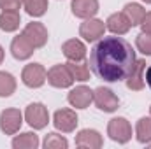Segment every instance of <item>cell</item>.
I'll return each mask as SVG.
<instances>
[{
  "label": "cell",
  "mask_w": 151,
  "mask_h": 149,
  "mask_svg": "<svg viewBox=\"0 0 151 149\" xmlns=\"http://www.w3.org/2000/svg\"><path fill=\"white\" fill-rule=\"evenodd\" d=\"M135 51L121 37H102L90 51V69L102 81L118 82L127 79L135 65Z\"/></svg>",
  "instance_id": "6da1fadb"
},
{
  "label": "cell",
  "mask_w": 151,
  "mask_h": 149,
  "mask_svg": "<svg viewBox=\"0 0 151 149\" xmlns=\"http://www.w3.org/2000/svg\"><path fill=\"white\" fill-rule=\"evenodd\" d=\"M107 135L118 144H127L132 139V126L125 117H113L107 125Z\"/></svg>",
  "instance_id": "7a4b0ae2"
},
{
  "label": "cell",
  "mask_w": 151,
  "mask_h": 149,
  "mask_svg": "<svg viewBox=\"0 0 151 149\" xmlns=\"http://www.w3.org/2000/svg\"><path fill=\"white\" fill-rule=\"evenodd\" d=\"M25 119H27V123L32 126V128H35V130H42L47 123H49V112L46 109V105L44 104H30L28 107H27V111H25Z\"/></svg>",
  "instance_id": "3957f363"
},
{
  "label": "cell",
  "mask_w": 151,
  "mask_h": 149,
  "mask_svg": "<svg viewBox=\"0 0 151 149\" xmlns=\"http://www.w3.org/2000/svg\"><path fill=\"white\" fill-rule=\"evenodd\" d=\"M21 79L28 88H40L47 81V70L40 63H28L21 72Z\"/></svg>",
  "instance_id": "277c9868"
},
{
  "label": "cell",
  "mask_w": 151,
  "mask_h": 149,
  "mask_svg": "<svg viewBox=\"0 0 151 149\" xmlns=\"http://www.w3.org/2000/svg\"><path fill=\"white\" fill-rule=\"evenodd\" d=\"M93 102L104 112H114L119 107V100L114 95V91H111L109 88H104V86H100L93 91Z\"/></svg>",
  "instance_id": "5b68a950"
},
{
  "label": "cell",
  "mask_w": 151,
  "mask_h": 149,
  "mask_svg": "<svg viewBox=\"0 0 151 149\" xmlns=\"http://www.w3.org/2000/svg\"><path fill=\"white\" fill-rule=\"evenodd\" d=\"M23 123V114L19 109H5L0 112V130L5 135H14Z\"/></svg>",
  "instance_id": "8992f818"
},
{
  "label": "cell",
  "mask_w": 151,
  "mask_h": 149,
  "mask_svg": "<svg viewBox=\"0 0 151 149\" xmlns=\"http://www.w3.org/2000/svg\"><path fill=\"white\" fill-rule=\"evenodd\" d=\"M47 82L55 88H69L74 82V77L70 74L67 63L63 65H55L47 70Z\"/></svg>",
  "instance_id": "52a82bcc"
},
{
  "label": "cell",
  "mask_w": 151,
  "mask_h": 149,
  "mask_svg": "<svg viewBox=\"0 0 151 149\" xmlns=\"http://www.w3.org/2000/svg\"><path fill=\"white\" fill-rule=\"evenodd\" d=\"M104 32H106L104 21L95 19V18H88L79 27V35L84 39V40H88V42H95V40L102 39L104 37Z\"/></svg>",
  "instance_id": "ba28073f"
},
{
  "label": "cell",
  "mask_w": 151,
  "mask_h": 149,
  "mask_svg": "<svg viewBox=\"0 0 151 149\" xmlns=\"http://www.w3.org/2000/svg\"><path fill=\"white\" fill-rule=\"evenodd\" d=\"M21 34L30 40V44H32L35 49L46 46V42H47V30H46V27H44L42 23H37V21L28 23Z\"/></svg>",
  "instance_id": "9c48e42d"
},
{
  "label": "cell",
  "mask_w": 151,
  "mask_h": 149,
  "mask_svg": "<svg viewBox=\"0 0 151 149\" xmlns=\"http://www.w3.org/2000/svg\"><path fill=\"white\" fill-rule=\"evenodd\" d=\"M53 123H55L56 130L69 133V132H74L76 126H77V116L72 109H60V111L55 112Z\"/></svg>",
  "instance_id": "30bf717a"
},
{
  "label": "cell",
  "mask_w": 151,
  "mask_h": 149,
  "mask_svg": "<svg viewBox=\"0 0 151 149\" xmlns=\"http://www.w3.org/2000/svg\"><path fill=\"white\" fill-rule=\"evenodd\" d=\"M67 100L76 109H86L93 102V91L90 88H86V86H77V88L69 91Z\"/></svg>",
  "instance_id": "8fae6325"
},
{
  "label": "cell",
  "mask_w": 151,
  "mask_h": 149,
  "mask_svg": "<svg viewBox=\"0 0 151 149\" xmlns=\"http://www.w3.org/2000/svg\"><path fill=\"white\" fill-rule=\"evenodd\" d=\"M104 144L102 140V135L97 132V130H90V128H84L77 133L76 137V146L77 148H86V149H100Z\"/></svg>",
  "instance_id": "7c38bea8"
},
{
  "label": "cell",
  "mask_w": 151,
  "mask_h": 149,
  "mask_svg": "<svg viewBox=\"0 0 151 149\" xmlns=\"http://www.w3.org/2000/svg\"><path fill=\"white\" fill-rule=\"evenodd\" d=\"M34 51H35V47L30 44V40L25 37L23 34L14 37L12 42H11V53H12V56L16 60H28L34 54Z\"/></svg>",
  "instance_id": "4fadbf2b"
},
{
  "label": "cell",
  "mask_w": 151,
  "mask_h": 149,
  "mask_svg": "<svg viewBox=\"0 0 151 149\" xmlns=\"http://www.w3.org/2000/svg\"><path fill=\"white\" fill-rule=\"evenodd\" d=\"M144 70H146V62L144 60H135V65L132 69L130 75L127 77V88L132 91H141L144 88Z\"/></svg>",
  "instance_id": "5bb4252c"
},
{
  "label": "cell",
  "mask_w": 151,
  "mask_h": 149,
  "mask_svg": "<svg viewBox=\"0 0 151 149\" xmlns=\"http://www.w3.org/2000/svg\"><path fill=\"white\" fill-rule=\"evenodd\" d=\"M72 12L76 18L88 19L93 18L99 11V0H72Z\"/></svg>",
  "instance_id": "9a60e30c"
},
{
  "label": "cell",
  "mask_w": 151,
  "mask_h": 149,
  "mask_svg": "<svg viewBox=\"0 0 151 149\" xmlns=\"http://www.w3.org/2000/svg\"><path fill=\"white\" fill-rule=\"evenodd\" d=\"M106 28H107L109 32H113L114 35H123V34H127V32L132 28V25H130L128 18H127L123 12H114V14H111V16L107 18Z\"/></svg>",
  "instance_id": "2e32d148"
},
{
  "label": "cell",
  "mask_w": 151,
  "mask_h": 149,
  "mask_svg": "<svg viewBox=\"0 0 151 149\" xmlns=\"http://www.w3.org/2000/svg\"><path fill=\"white\" fill-rule=\"evenodd\" d=\"M62 51H63L65 58L70 60V62H83L84 56H86V47H84V44H83L81 40H77V39H70V40L63 42Z\"/></svg>",
  "instance_id": "e0dca14e"
},
{
  "label": "cell",
  "mask_w": 151,
  "mask_h": 149,
  "mask_svg": "<svg viewBox=\"0 0 151 149\" xmlns=\"http://www.w3.org/2000/svg\"><path fill=\"white\" fill-rule=\"evenodd\" d=\"M21 18L18 11H2L0 14V28L4 32H14L19 28Z\"/></svg>",
  "instance_id": "ac0fdd59"
},
{
  "label": "cell",
  "mask_w": 151,
  "mask_h": 149,
  "mask_svg": "<svg viewBox=\"0 0 151 149\" xmlns=\"http://www.w3.org/2000/svg\"><path fill=\"white\" fill-rule=\"evenodd\" d=\"M123 14L128 18V21H130V25H132V27H137V25H141V21H142V18H144L146 11H144V7H142L141 4L130 2V4H127V5H125Z\"/></svg>",
  "instance_id": "d6986e66"
},
{
  "label": "cell",
  "mask_w": 151,
  "mask_h": 149,
  "mask_svg": "<svg viewBox=\"0 0 151 149\" xmlns=\"http://www.w3.org/2000/svg\"><path fill=\"white\" fill-rule=\"evenodd\" d=\"M12 148L14 149H35V148H39V137L35 133H32V132H25V133L14 137Z\"/></svg>",
  "instance_id": "ffe728a7"
},
{
  "label": "cell",
  "mask_w": 151,
  "mask_h": 149,
  "mask_svg": "<svg viewBox=\"0 0 151 149\" xmlns=\"http://www.w3.org/2000/svg\"><path fill=\"white\" fill-rule=\"evenodd\" d=\"M135 135L141 144L151 142V117H141L135 125Z\"/></svg>",
  "instance_id": "44dd1931"
},
{
  "label": "cell",
  "mask_w": 151,
  "mask_h": 149,
  "mask_svg": "<svg viewBox=\"0 0 151 149\" xmlns=\"http://www.w3.org/2000/svg\"><path fill=\"white\" fill-rule=\"evenodd\" d=\"M67 67L74 77V81H88L90 79V67L84 62H70L69 60Z\"/></svg>",
  "instance_id": "7402d4cb"
},
{
  "label": "cell",
  "mask_w": 151,
  "mask_h": 149,
  "mask_svg": "<svg viewBox=\"0 0 151 149\" xmlns=\"http://www.w3.org/2000/svg\"><path fill=\"white\" fill-rule=\"evenodd\" d=\"M16 91V79L9 72H0V97H11Z\"/></svg>",
  "instance_id": "603a6c76"
},
{
  "label": "cell",
  "mask_w": 151,
  "mask_h": 149,
  "mask_svg": "<svg viewBox=\"0 0 151 149\" xmlns=\"http://www.w3.org/2000/svg\"><path fill=\"white\" fill-rule=\"evenodd\" d=\"M23 5H25L27 12L34 18L42 16L47 11V0H23Z\"/></svg>",
  "instance_id": "cb8c5ba5"
},
{
  "label": "cell",
  "mask_w": 151,
  "mask_h": 149,
  "mask_svg": "<svg viewBox=\"0 0 151 149\" xmlns=\"http://www.w3.org/2000/svg\"><path fill=\"white\" fill-rule=\"evenodd\" d=\"M42 146L46 149H67L69 148V142H67L65 137H62L58 133H47L44 142H42Z\"/></svg>",
  "instance_id": "d4e9b609"
},
{
  "label": "cell",
  "mask_w": 151,
  "mask_h": 149,
  "mask_svg": "<svg viewBox=\"0 0 151 149\" xmlns=\"http://www.w3.org/2000/svg\"><path fill=\"white\" fill-rule=\"evenodd\" d=\"M135 46L142 54L151 56V34H146V32L139 34L137 39H135Z\"/></svg>",
  "instance_id": "484cf974"
},
{
  "label": "cell",
  "mask_w": 151,
  "mask_h": 149,
  "mask_svg": "<svg viewBox=\"0 0 151 149\" xmlns=\"http://www.w3.org/2000/svg\"><path fill=\"white\" fill-rule=\"evenodd\" d=\"M23 0H0V9L2 11H18L21 7Z\"/></svg>",
  "instance_id": "4316f807"
},
{
  "label": "cell",
  "mask_w": 151,
  "mask_h": 149,
  "mask_svg": "<svg viewBox=\"0 0 151 149\" xmlns=\"http://www.w3.org/2000/svg\"><path fill=\"white\" fill-rule=\"evenodd\" d=\"M141 27H142V32L151 34V12H146L142 21H141Z\"/></svg>",
  "instance_id": "83f0119b"
},
{
  "label": "cell",
  "mask_w": 151,
  "mask_h": 149,
  "mask_svg": "<svg viewBox=\"0 0 151 149\" xmlns=\"http://www.w3.org/2000/svg\"><path fill=\"white\" fill-rule=\"evenodd\" d=\"M144 79H146V82H148V86L151 88V65H150V69L146 70V77H144Z\"/></svg>",
  "instance_id": "f1b7e54d"
},
{
  "label": "cell",
  "mask_w": 151,
  "mask_h": 149,
  "mask_svg": "<svg viewBox=\"0 0 151 149\" xmlns=\"http://www.w3.org/2000/svg\"><path fill=\"white\" fill-rule=\"evenodd\" d=\"M2 62H4V47L0 46V63H2Z\"/></svg>",
  "instance_id": "f546056e"
},
{
  "label": "cell",
  "mask_w": 151,
  "mask_h": 149,
  "mask_svg": "<svg viewBox=\"0 0 151 149\" xmlns=\"http://www.w3.org/2000/svg\"><path fill=\"white\" fill-rule=\"evenodd\" d=\"M142 2H146V4H151V0H142Z\"/></svg>",
  "instance_id": "4dcf8cb0"
},
{
  "label": "cell",
  "mask_w": 151,
  "mask_h": 149,
  "mask_svg": "<svg viewBox=\"0 0 151 149\" xmlns=\"http://www.w3.org/2000/svg\"><path fill=\"white\" fill-rule=\"evenodd\" d=\"M150 112H151V107H150Z\"/></svg>",
  "instance_id": "1f68e13d"
}]
</instances>
